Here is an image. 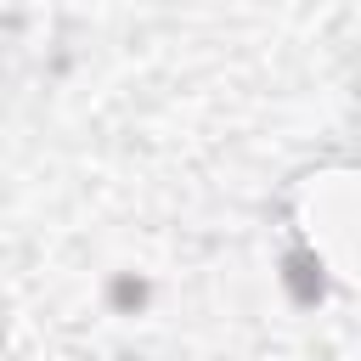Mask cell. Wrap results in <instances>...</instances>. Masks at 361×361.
Wrapping results in <instances>:
<instances>
[{"instance_id": "cell-1", "label": "cell", "mask_w": 361, "mask_h": 361, "mask_svg": "<svg viewBox=\"0 0 361 361\" xmlns=\"http://www.w3.org/2000/svg\"><path fill=\"white\" fill-rule=\"evenodd\" d=\"M288 288H293V299H305V305L322 293V282H310V259H305V254L288 259Z\"/></svg>"}]
</instances>
